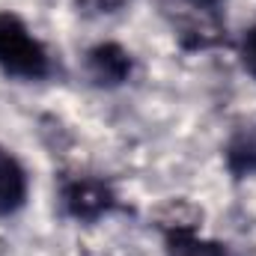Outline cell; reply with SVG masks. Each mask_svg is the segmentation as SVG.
Wrapping results in <instances>:
<instances>
[{
  "label": "cell",
  "mask_w": 256,
  "mask_h": 256,
  "mask_svg": "<svg viewBox=\"0 0 256 256\" xmlns=\"http://www.w3.org/2000/svg\"><path fill=\"white\" fill-rule=\"evenodd\" d=\"M0 68L24 80H39L51 72L45 45L12 12H0Z\"/></svg>",
  "instance_id": "1"
},
{
  "label": "cell",
  "mask_w": 256,
  "mask_h": 256,
  "mask_svg": "<svg viewBox=\"0 0 256 256\" xmlns=\"http://www.w3.org/2000/svg\"><path fill=\"white\" fill-rule=\"evenodd\" d=\"M114 206V191L98 179H74L63 188V208L78 220H96Z\"/></svg>",
  "instance_id": "2"
},
{
  "label": "cell",
  "mask_w": 256,
  "mask_h": 256,
  "mask_svg": "<svg viewBox=\"0 0 256 256\" xmlns=\"http://www.w3.org/2000/svg\"><path fill=\"white\" fill-rule=\"evenodd\" d=\"M86 66L98 84H122L131 74V54L116 42H104L86 54Z\"/></svg>",
  "instance_id": "3"
},
{
  "label": "cell",
  "mask_w": 256,
  "mask_h": 256,
  "mask_svg": "<svg viewBox=\"0 0 256 256\" xmlns=\"http://www.w3.org/2000/svg\"><path fill=\"white\" fill-rule=\"evenodd\" d=\"M24 196H27V176L21 164L6 149H0V214L21 208Z\"/></svg>",
  "instance_id": "4"
},
{
  "label": "cell",
  "mask_w": 256,
  "mask_h": 256,
  "mask_svg": "<svg viewBox=\"0 0 256 256\" xmlns=\"http://www.w3.org/2000/svg\"><path fill=\"white\" fill-rule=\"evenodd\" d=\"M200 220H202V212L194 202H188V200H170L158 212V226L167 232V238L196 236L200 232Z\"/></svg>",
  "instance_id": "5"
},
{
  "label": "cell",
  "mask_w": 256,
  "mask_h": 256,
  "mask_svg": "<svg viewBox=\"0 0 256 256\" xmlns=\"http://www.w3.org/2000/svg\"><path fill=\"white\" fill-rule=\"evenodd\" d=\"M170 256H224V250L200 236H179L170 238Z\"/></svg>",
  "instance_id": "6"
},
{
  "label": "cell",
  "mask_w": 256,
  "mask_h": 256,
  "mask_svg": "<svg viewBox=\"0 0 256 256\" xmlns=\"http://www.w3.org/2000/svg\"><path fill=\"white\" fill-rule=\"evenodd\" d=\"M230 167L236 173H254L256 170V140L244 137L230 149Z\"/></svg>",
  "instance_id": "7"
},
{
  "label": "cell",
  "mask_w": 256,
  "mask_h": 256,
  "mask_svg": "<svg viewBox=\"0 0 256 256\" xmlns=\"http://www.w3.org/2000/svg\"><path fill=\"white\" fill-rule=\"evenodd\" d=\"M242 63H244V68L256 78V27L248 30V36H244V42H242Z\"/></svg>",
  "instance_id": "8"
},
{
  "label": "cell",
  "mask_w": 256,
  "mask_h": 256,
  "mask_svg": "<svg viewBox=\"0 0 256 256\" xmlns=\"http://www.w3.org/2000/svg\"><path fill=\"white\" fill-rule=\"evenodd\" d=\"M122 3H126V0H96V6H98V9H104V12H116Z\"/></svg>",
  "instance_id": "9"
},
{
  "label": "cell",
  "mask_w": 256,
  "mask_h": 256,
  "mask_svg": "<svg viewBox=\"0 0 256 256\" xmlns=\"http://www.w3.org/2000/svg\"><path fill=\"white\" fill-rule=\"evenodd\" d=\"M200 3H214V0H200Z\"/></svg>",
  "instance_id": "10"
}]
</instances>
